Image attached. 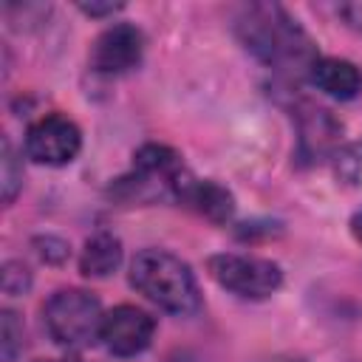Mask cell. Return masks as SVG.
I'll return each mask as SVG.
<instances>
[{
    "mask_svg": "<svg viewBox=\"0 0 362 362\" xmlns=\"http://www.w3.org/2000/svg\"><path fill=\"white\" fill-rule=\"evenodd\" d=\"M28 286H31V272H28L20 260H8V263L3 266V291H6L8 297H17V294H23Z\"/></svg>",
    "mask_w": 362,
    "mask_h": 362,
    "instance_id": "2e32d148",
    "label": "cell"
},
{
    "mask_svg": "<svg viewBox=\"0 0 362 362\" xmlns=\"http://www.w3.org/2000/svg\"><path fill=\"white\" fill-rule=\"evenodd\" d=\"M122 263V240L110 232H96L85 240L79 255V272L85 277H107Z\"/></svg>",
    "mask_w": 362,
    "mask_h": 362,
    "instance_id": "7c38bea8",
    "label": "cell"
},
{
    "mask_svg": "<svg viewBox=\"0 0 362 362\" xmlns=\"http://www.w3.org/2000/svg\"><path fill=\"white\" fill-rule=\"evenodd\" d=\"M334 173L342 184H362V141H354L334 156Z\"/></svg>",
    "mask_w": 362,
    "mask_h": 362,
    "instance_id": "9a60e30c",
    "label": "cell"
},
{
    "mask_svg": "<svg viewBox=\"0 0 362 362\" xmlns=\"http://www.w3.org/2000/svg\"><path fill=\"white\" fill-rule=\"evenodd\" d=\"M175 201L184 204L187 209H192L195 215L212 221V223H226L235 215V198L226 187H221L218 181H209V178H204V181L192 178L189 173L181 181Z\"/></svg>",
    "mask_w": 362,
    "mask_h": 362,
    "instance_id": "9c48e42d",
    "label": "cell"
},
{
    "mask_svg": "<svg viewBox=\"0 0 362 362\" xmlns=\"http://www.w3.org/2000/svg\"><path fill=\"white\" fill-rule=\"evenodd\" d=\"M294 113H297V127H300V156L305 161L322 158L334 147V141L342 130L339 122L325 107H317L311 102H303Z\"/></svg>",
    "mask_w": 362,
    "mask_h": 362,
    "instance_id": "30bf717a",
    "label": "cell"
},
{
    "mask_svg": "<svg viewBox=\"0 0 362 362\" xmlns=\"http://www.w3.org/2000/svg\"><path fill=\"white\" fill-rule=\"evenodd\" d=\"M0 187H3V204H11L23 189V164L6 136L0 144Z\"/></svg>",
    "mask_w": 362,
    "mask_h": 362,
    "instance_id": "4fadbf2b",
    "label": "cell"
},
{
    "mask_svg": "<svg viewBox=\"0 0 362 362\" xmlns=\"http://www.w3.org/2000/svg\"><path fill=\"white\" fill-rule=\"evenodd\" d=\"M206 272L221 288L238 297H249V300L272 297L283 286L280 266L266 257H252V255H226V252L212 255L206 260Z\"/></svg>",
    "mask_w": 362,
    "mask_h": 362,
    "instance_id": "5b68a950",
    "label": "cell"
},
{
    "mask_svg": "<svg viewBox=\"0 0 362 362\" xmlns=\"http://www.w3.org/2000/svg\"><path fill=\"white\" fill-rule=\"evenodd\" d=\"M351 235L362 243V209H359V212H354V218H351Z\"/></svg>",
    "mask_w": 362,
    "mask_h": 362,
    "instance_id": "ffe728a7",
    "label": "cell"
},
{
    "mask_svg": "<svg viewBox=\"0 0 362 362\" xmlns=\"http://www.w3.org/2000/svg\"><path fill=\"white\" fill-rule=\"evenodd\" d=\"M153 334H156V320L147 311L136 305H116L113 311L105 314L99 339L116 356H136L153 342Z\"/></svg>",
    "mask_w": 362,
    "mask_h": 362,
    "instance_id": "ba28073f",
    "label": "cell"
},
{
    "mask_svg": "<svg viewBox=\"0 0 362 362\" xmlns=\"http://www.w3.org/2000/svg\"><path fill=\"white\" fill-rule=\"evenodd\" d=\"M79 147H82L79 127L59 113L42 116L25 130V156L37 164H48V167L71 164Z\"/></svg>",
    "mask_w": 362,
    "mask_h": 362,
    "instance_id": "8992f818",
    "label": "cell"
},
{
    "mask_svg": "<svg viewBox=\"0 0 362 362\" xmlns=\"http://www.w3.org/2000/svg\"><path fill=\"white\" fill-rule=\"evenodd\" d=\"M308 79L328 96L334 99H356L362 93V71L351 62V59H339V57H320L311 71Z\"/></svg>",
    "mask_w": 362,
    "mask_h": 362,
    "instance_id": "8fae6325",
    "label": "cell"
},
{
    "mask_svg": "<svg viewBox=\"0 0 362 362\" xmlns=\"http://www.w3.org/2000/svg\"><path fill=\"white\" fill-rule=\"evenodd\" d=\"M25 334H23V322L14 311H3V320H0V354H3V362H14L20 354H23V342Z\"/></svg>",
    "mask_w": 362,
    "mask_h": 362,
    "instance_id": "5bb4252c",
    "label": "cell"
},
{
    "mask_svg": "<svg viewBox=\"0 0 362 362\" xmlns=\"http://www.w3.org/2000/svg\"><path fill=\"white\" fill-rule=\"evenodd\" d=\"M235 34L243 48L272 71L300 76L308 74L317 57V42L277 3H249L235 17Z\"/></svg>",
    "mask_w": 362,
    "mask_h": 362,
    "instance_id": "6da1fadb",
    "label": "cell"
},
{
    "mask_svg": "<svg viewBox=\"0 0 362 362\" xmlns=\"http://www.w3.org/2000/svg\"><path fill=\"white\" fill-rule=\"evenodd\" d=\"M144 57V34L130 23L105 28L90 45V68L99 74H127Z\"/></svg>",
    "mask_w": 362,
    "mask_h": 362,
    "instance_id": "52a82bcc",
    "label": "cell"
},
{
    "mask_svg": "<svg viewBox=\"0 0 362 362\" xmlns=\"http://www.w3.org/2000/svg\"><path fill=\"white\" fill-rule=\"evenodd\" d=\"M34 246H37V255L45 260V263H65L71 249L65 240L54 238V235H45V238H34Z\"/></svg>",
    "mask_w": 362,
    "mask_h": 362,
    "instance_id": "e0dca14e",
    "label": "cell"
},
{
    "mask_svg": "<svg viewBox=\"0 0 362 362\" xmlns=\"http://www.w3.org/2000/svg\"><path fill=\"white\" fill-rule=\"evenodd\" d=\"M45 331L62 348H85L99 339L102 331V303L85 288H59L48 297L42 308Z\"/></svg>",
    "mask_w": 362,
    "mask_h": 362,
    "instance_id": "277c9868",
    "label": "cell"
},
{
    "mask_svg": "<svg viewBox=\"0 0 362 362\" xmlns=\"http://www.w3.org/2000/svg\"><path fill=\"white\" fill-rule=\"evenodd\" d=\"M130 283L158 308L187 317L201 308L192 269L167 249H141L130 263Z\"/></svg>",
    "mask_w": 362,
    "mask_h": 362,
    "instance_id": "7a4b0ae2",
    "label": "cell"
},
{
    "mask_svg": "<svg viewBox=\"0 0 362 362\" xmlns=\"http://www.w3.org/2000/svg\"><path fill=\"white\" fill-rule=\"evenodd\" d=\"M337 11H339V17H342L351 28L362 31V3H342Z\"/></svg>",
    "mask_w": 362,
    "mask_h": 362,
    "instance_id": "ac0fdd59",
    "label": "cell"
},
{
    "mask_svg": "<svg viewBox=\"0 0 362 362\" xmlns=\"http://www.w3.org/2000/svg\"><path fill=\"white\" fill-rule=\"evenodd\" d=\"M79 8L90 17H105V14H113L122 8V3H79Z\"/></svg>",
    "mask_w": 362,
    "mask_h": 362,
    "instance_id": "d6986e66",
    "label": "cell"
},
{
    "mask_svg": "<svg viewBox=\"0 0 362 362\" xmlns=\"http://www.w3.org/2000/svg\"><path fill=\"white\" fill-rule=\"evenodd\" d=\"M48 362H57V359H48Z\"/></svg>",
    "mask_w": 362,
    "mask_h": 362,
    "instance_id": "44dd1931",
    "label": "cell"
},
{
    "mask_svg": "<svg viewBox=\"0 0 362 362\" xmlns=\"http://www.w3.org/2000/svg\"><path fill=\"white\" fill-rule=\"evenodd\" d=\"M187 178V170L181 164V156L167 144H144L133 156V170L122 175L110 195L127 204H150L156 198H167L178 192L181 181Z\"/></svg>",
    "mask_w": 362,
    "mask_h": 362,
    "instance_id": "3957f363",
    "label": "cell"
}]
</instances>
